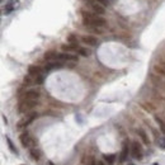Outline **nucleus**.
<instances>
[{"label": "nucleus", "instance_id": "11", "mask_svg": "<svg viewBox=\"0 0 165 165\" xmlns=\"http://www.w3.org/2000/svg\"><path fill=\"white\" fill-rule=\"evenodd\" d=\"M28 74L31 76H38V75H42V69L37 65H31L28 67Z\"/></svg>", "mask_w": 165, "mask_h": 165}, {"label": "nucleus", "instance_id": "26", "mask_svg": "<svg viewBox=\"0 0 165 165\" xmlns=\"http://www.w3.org/2000/svg\"><path fill=\"white\" fill-rule=\"evenodd\" d=\"M97 165H104V164H103V163H102V161H99V163H98V164H97Z\"/></svg>", "mask_w": 165, "mask_h": 165}, {"label": "nucleus", "instance_id": "9", "mask_svg": "<svg viewBox=\"0 0 165 165\" xmlns=\"http://www.w3.org/2000/svg\"><path fill=\"white\" fill-rule=\"evenodd\" d=\"M81 42L84 45H88V46H97L98 45V40L93 36H83Z\"/></svg>", "mask_w": 165, "mask_h": 165}, {"label": "nucleus", "instance_id": "24", "mask_svg": "<svg viewBox=\"0 0 165 165\" xmlns=\"http://www.w3.org/2000/svg\"><path fill=\"white\" fill-rule=\"evenodd\" d=\"M35 83H36V84H42V83H43V76H42V75H38V76H36V79H35Z\"/></svg>", "mask_w": 165, "mask_h": 165}, {"label": "nucleus", "instance_id": "3", "mask_svg": "<svg viewBox=\"0 0 165 165\" xmlns=\"http://www.w3.org/2000/svg\"><path fill=\"white\" fill-rule=\"evenodd\" d=\"M19 140H20V143H22L23 147H27V149H31V150L35 147V140L31 137V135L28 132H23L19 136Z\"/></svg>", "mask_w": 165, "mask_h": 165}, {"label": "nucleus", "instance_id": "5", "mask_svg": "<svg viewBox=\"0 0 165 165\" xmlns=\"http://www.w3.org/2000/svg\"><path fill=\"white\" fill-rule=\"evenodd\" d=\"M131 154L135 159H141L142 158V149H141V145L137 142V141H133L132 142V146H131Z\"/></svg>", "mask_w": 165, "mask_h": 165}, {"label": "nucleus", "instance_id": "28", "mask_svg": "<svg viewBox=\"0 0 165 165\" xmlns=\"http://www.w3.org/2000/svg\"><path fill=\"white\" fill-rule=\"evenodd\" d=\"M22 165H23V164H22Z\"/></svg>", "mask_w": 165, "mask_h": 165}, {"label": "nucleus", "instance_id": "16", "mask_svg": "<svg viewBox=\"0 0 165 165\" xmlns=\"http://www.w3.org/2000/svg\"><path fill=\"white\" fill-rule=\"evenodd\" d=\"M103 158L105 159V161H107L108 164H113L114 159H116V155H114V154H109V155H104Z\"/></svg>", "mask_w": 165, "mask_h": 165}, {"label": "nucleus", "instance_id": "4", "mask_svg": "<svg viewBox=\"0 0 165 165\" xmlns=\"http://www.w3.org/2000/svg\"><path fill=\"white\" fill-rule=\"evenodd\" d=\"M37 117V113L36 112H32V113H28L27 116H24L22 120H20L18 123H17V127L18 128H24V127H27L28 125H31L33 121H35V118Z\"/></svg>", "mask_w": 165, "mask_h": 165}, {"label": "nucleus", "instance_id": "19", "mask_svg": "<svg viewBox=\"0 0 165 165\" xmlns=\"http://www.w3.org/2000/svg\"><path fill=\"white\" fill-rule=\"evenodd\" d=\"M6 138V142H8V145H9V147H10V151L13 152V154H18V151L15 150V146L13 145V142L10 141V138L9 137H5Z\"/></svg>", "mask_w": 165, "mask_h": 165}, {"label": "nucleus", "instance_id": "22", "mask_svg": "<svg viewBox=\"0 0 165 165\" xmlns=\"http://www.w3.org/2000/svg\"><path fill=\"white\" fill-rule=\"evenodd\" d=\"M90 1L98 3V4H100V5H103V6H107L108 5V0H90ZM90 1H89V3H90Z\"/></svg>", "mask_w": 165, "mask_h": 165}, {"label": "nucleus", "instance_id": "25", "mask_svg": "<svg viewBox=\"0 0 165 165\" xmlns=\"http://www.w3.org/2000/svg\"><path fill=\"white\" fill-rule=\"evenodd\" d=\"M24 83H25V84H32V83H33L32 76H31V75H27V76H25V78H24Z\"/></svg>", "mask_w": 165, "mask_h": 165}, {"label": "nucleus", "instance_id": "7", "mask_svg": "<svg viewBox=\"0 0 165 165\" xmlns=\"http://www.w3.org/2000/svg\"><path fill=\"white\" fill-rule=\"evenodd\" d=\"M40 98V92L38 90H28L23 94L22 100H38Z\"/></svg>", "mask_w": 165, "mask_h": 165}, {"label": "nucleus", "instance_id": "1", "mask_svg": "<svg viewBox=\"0 0 165 165\" xmlns=\"http://www.w3.org/2000/svg\"><path fill=\"white\" fill-rule=\"evenodd\" d=\"M83 23L85 27H89V28H99V27H104L107 24V20H105L103 17H100L95 13H92V12H85L83 10Z\"/></svg>", "mask_w": 165, "mask_h": 165}, {"label": "nucleus", "instance_id": "13", "mask_svg": "<svg viewBox=\"0 0 165 165\" xmlns=\"http://www.w3.org/2000/svg\"><path fill=\"white\" fill-rule=\"evenodd\" d=\"M57 56H58V53L56 52V51H47V52L45 53V58L48 62H51V61H57Z\"/></svg>", "mask_w": 165, "mask_h": 165}, {"label": "nucleus", "instance_id": "6", "mask_svg": "<svg viewBox=\"0 0 165 165\" xmlns=\"http://www.w3.org/2000/svg\"><path fill=\"white\" fill-rule=\"evenodd\" d=\"M57 60H58V61H78V60H79V57H78V55L62 52V53H58Z\"/></svg>", "mask_w": 165, "mask_h": 165}, {"label": "nucleus", "instance_id": "10", "mask_svg": "<svg viewBox=\"0 0 165 165\" xmlns=\"http://www.w3.org/2000/svg\"><path fill=\"white\" fill-rule=\"evenodd\" d=\"M61 67H62V62L61 61H51V62L46 63L45 70L50 71V70H53V69H61Z\"/></svg>", "mask_w": 165, "mask_h": 165}, {"label": "nucleus", "instance_id": "15", "mask_svg": "<svg viewBox=\"0 0 165 165\" xmlns=\"http://www.w3.org/2000/svg\"><path fill=\"white\" fill-rule=\"evenodd\" d=\"M137 133H138V136L141 137V140H142V142L145 143V145H149V137H147V135H146V132L143 130H137Z\"/></svg>", "mask_w": 165, "mask_h": 165}, {"label": "nucleus", "instance_id": "18", "mask_svg": "<svg viewBox=\"0 0 165 165\" xmlns=\"http://www.w3.org/2000/svg\"><path fill=\"white\" fill-rule=\"evenodd\" d=\"M78 53H79V55H81V56H89V55H90V51H89L88 48L80 47L79 51H78Z\"/></svg>", "mask_w": 165, "mask_h": 165}, {"label": "nucleus", "instance_id": "21", "mask_svg": "<svg viewBox=\"0 0 165 165\" xmlns=\"http://www.w3.org/2000/svg\"><path fill=\"white\" fill-rule=\"evenodd\" d=\"M31 155H32V158L35 159V160H38V159H40V152L37 151V149H32V150H31Z\"/></svg>", "mask_w": 165, "mask_h": 165}, {"label": "nucleus", "instance_id": "23", "mask_svg": "<svg viewBox=\"0 0 165 165\" xmlns=\"http://www.w3.org/2000/svg\"><path fill=\"white\" fill-rule=\"evenodd\" d=\"M155 71L159 74L165 75V67H163V66H155Z\"/></svg>", "mask_w": 165, "mask_h": 165}, {"label": "nucleus", "instance_id": "2", "mask_svg": "<svg viewBox=\"0 0 165 165\" xmlns=\"http://www.w3.org/2000/svg\"><path fill=\"white\" fill-rule=\"evenodd\" d=\"M37 105V100H20L18 111L20 113H29Z\"/></svg>", "mask_w": 165, "mask_h": 165}, {"label": "nucleus", "instance_id": "12", "mask_svg": "<svg viewBox=\"0 0 165 165\" xmlns=\"http://www.w3.org/2000/svg\"><path fill=\"white\" fill-rule=\"evenodd\" d=\"M61 48H62L63 52L70 53V52H74V51H76V52H78L80 47L78 46V43H76V45H71V43H69V45H62V46H61Z\"/></svg>", "mask_w": 165, "mask_h": 165}, {"label": "nucleus", "instance_id": "8", "mask_svg": "<svg viewBox=\"0 0 165 165\" xmlns=\"http://www.w3.org/2000/svg\"><path fill=\"white\" fill-rule=\"evenodd\" d=\"M89 4V6L93 9V12L95 13V14H98V15H100V14H104L105 13V9H104V6L103 5H100V4H98V3H94V1H90V3H88Z\"/></svg>", "mask_w": 165, "mask_h": 165}, {"label": "nucleus", "instance_id": "27", "mask_svg": "<svg viewBox=\"0 0 165 165\" xmlns=\"http://www.w3.org/2000/svg\"><path fill=\"white\" fill-rule=\"evenodd\" d=\"M128 165H135V164H132V163H131V164H128Z\"/></svg>", "mask_w": 165, "mask_h": 165}, {"label": "nucleus", "instance_id": "17", "mask_svg": "<svg viewBox=\"0 0 165 165\" xmlns=\"http://www.w3.org/2000/svg\"><path fill=\"white\" fill-rule=\"evenodd\" d=\"M155 121L158 122V125L160 126V130H161L163 132L165 133V123L163 122V120H161V118H159V117H155Z\"/></svg>", "mask_w": 165, "mask_h": 165}, {"label": "nucleus", "instance_id": "20", "mask_svg": "<svg viewBox=\"0 0 165 165\" xmlns=\"http://www.w3.org/2000/svg\"><path fill=\"white\" fill-rule=\"evenodd\" d=\"M158 145H159L160 149L165 150V137H159V140H158Z\"/></svg>", "mask_w": 165, "mask_h": 165}, {"label": "nucleus", "instance_id": "14", "mask_svg": "<svg viewBox=\"0 0 165 165\" xmlns=\"http://www.w3.org/2000/svg\"><path fill=\"white\" fill-rule=\"evenodd\" d=\"M127 156H128V145H127V142L123 143V146H122V151H121V155H120V161L123 163L125 160L127 159Z\"/></svg>", "mask_w": 165, "mask_h": 165}]
</instances>
